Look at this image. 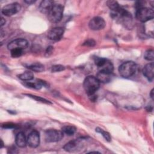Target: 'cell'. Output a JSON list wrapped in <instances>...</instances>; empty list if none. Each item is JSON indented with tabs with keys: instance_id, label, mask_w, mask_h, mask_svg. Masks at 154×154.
<instances>
[{
	"instance_id": "cell-1",
	"label": "cell",
	"mask_w": 154,
	"mask_h": 154,
	"mask_svg": "<svg viewBox=\"0 0 154 154\" xmlns=\"http://www.w3.org/2000/svg\"><path fill=\"white\" fill-rule=\"evenodd\" d=\"M84 88L88 96L95 94V92L99 89L100 82L96 77L93 76H87L84 81Z\"/></svg>"
},
{
	"instance_id": "cell-2",
	"label": "cell",
	"mask_w": 154,
	"mask_h": 154,
	"mask_svg": "<svg viewBox=\"0 0 154 154\" xmlns=\"http://www.w3.org/2000/svg\"><path fill=\"white\" fill-rule=\"evenodd\" d=\"M136 64L131 61H126L122 64L119 68L120 75L123 78H129L134 75L136 72Z\"/></svg>"
},
{
	"instance_id": "cell-3",
	"label": "cell",
	"mask_w": 154,
	"mask_h": 154,
	"mask_svg": "<svg viewBox=\"0 0 154 154\" xmlns=\"http://www.w3.org/2000/svg\"><path fill=\"white\" fill-rule=\"evenodd\" d=\"M64 7L61 4H54L48 13V19L52 23H57L63 17Z\"/></svg>"
},
{
	"instance_id": "cell-4",
	"label": "cell",
	"mask_w": 154,
	"mask_h": 154,
	"mask_svg": "<svg viewBox=\"0 0 154 154\" xmlns=\"http://www.w3.org/2000/svg\"><path fill=\"white\" fill-rule=\"evenodd\" d=\"M95 64L97 66L99 71L101 72L111 74L114 70L112 63L104 58L96 57L95 58Z\"/></svg>"
},
{
	"instance_id": "cell-5",
	"label": "cell",
	"mask_w": 154,
	"mask_h": 154,
	"mask_svg": "<svg viewBox=\"0 0 154 154\" xmlns=\"http://www.w3.org/2000/svg\"><path fill=\"white\" fill-rule=\"evenodd\" d=\"M154 12L151 8L141 7L138 8L136 12L137 19L142 22H147L153 18Z\"/></svg>"
},
{
	"instance_id": "cell-6",
	"label": "cell",
	"mask_w": 154,
	"mask_h": 154,
	"mask_svg": "<svg viewBox=\"0 0 154 154\" xmlns=\"http://www.w3.org/2000/svg\"><path fill=\"white\" fill-rule=\"evenodd\" d=\"M64 133L62 131L57 129H48L45 131V138L47 142L52 143L60 141L63 137Z\"/></svg>"
},
{
	"instance_id": "cell-7",
	"label": "cell",
	"mask_w": 154,
	"mask_h": 154,
	"mask_svg": "<svg viewBox=\"0 0 154 154\" xmlns=\"http://www.w3.org/2000/svg\"><path fill=\"white\" fill-rule=\"evenodd\" d=\"M20 10V5L17 2H13L4 6L2 9V13L7 16H13L18 13Z\"/></svg>"
},
{
	"instance_id": "cell-8",
	"label": "cell",
	"mask_w": 154,
	"mask_h": 154,
	"mask_svg": "<svg viewBox=\"0 0 154 154\" xmlns=\"http://www.w3.org/2000/svg\"><path fill=\"white\" fill-rule=\"evenodd\" d=\"M28 46V42L24 38H17L10 42L7 46L10 51L13 49H22L26 48Z\"/></svg>"
},
{
	"instance_id": "cell-9",
	"label": "cell",
	"mask_w": 154,
	"mask_h": 154,
	"mask_svg": "<svg viewBox=\"0 0 154 154\" xmlns=\"http://www.w3.org/2000/svg\"><path fill=\"white\" fill-rule=\"evenodd\" d=\"M88 26L89 28L92 30H100L105 27V22L102 17L96 16L90 20L88 23Z\"/></svg>"
},
{
	"instance_id": "cell-10",
	"label": "cell",
	"mask_w": 154,
	"mask_h": 154,
	"mask_svg": "<svg viewBox=\"0 0 154 154\" xmlns=\"http://www.w3.org/2000/svg\"><path fill=\"white\" fill-rule=\"evenodd\" d=\"M27 144L32 148H35L40 144V135L38 131H32L27 138Z\"/></svg>"
},
{
	"instance_id": "cell-11",
	"label": "cell",
	"mask_w": 154,
	"mask_h": 154,
	"mask_svg": "<svg viewBox=\"0 0 154 154\" xmlns=\"http://www.w3.org/2000/svg\"><path fill=\"white\" fill-rule=\"evenodd\" d=\"M64 34V29L61 27H55L51 29L48 34V37L52 40H60Z\"/></svg>"
},
{
	"instance_id": "cell-12",
	"label": "cell",
	"mask_w": 154,
	"mask_h": 154,
	"mask_svg": "<svg viewBox=\"0 0 154 154\" xmlns=\"http://www.w3.org/2000/svg\"><path fill=\"white\" fill-rule=\"evenodd\" d=\"M144 76L149 81H152L154 76V64L153 63L147 64L143 69Z\"/></svg>"
},
{
	"instance_id": "cell-13",
	"label": "cell",
	"mask_w": 154,
	"mask_h": 154,
	"mask_svg": "<svg viewBox=\"0 0 154 154\" xmlns=\"http://www.w3.org/2000/svg\"><path fill=\"white\" fill-rule=\"evenodd\" d=\"M80 144H81V140H75L66 143L64 146L63 149L66 152H72L76 150L77 149H78V147H79Z\"/></svg>"
},
{
	"instance_id": "cell-14",
	"label": "cell",
	"mask_w": 154,
	"mask_h": 154,
	"mask_svg": "<svg viewBox=\"0 0 154 154\" xmlns=\"http://www.w3.org/2000/svg\"><path fill=\"white\" fill-rule=\"evenodd\" d=\"M54 2L51 0H45L42 1L40 4V10L43 13H48L52 7L54 5Z\"/></svg>"
},
{
	"instance_id": "cell-15",
	"label": "cell",
	"mask_w": 154,
	"mask_h": 154,
	"mask_svg": "<svg viewBox=\"0 0 154 154\" xmlns=\"http://www.w3.org/2000/svg\"><path fill=\"white\" fill-rule=\"evenodd\" d=\"M16 144L19 147H24L27 144V139L23 132H19L16 136Z\"/></svg>"
},
{
	"instance_id": "cell-16",
	"label": "cell",
	"mask_w": 154,
	"mask_h": 154,
	"mask_svg": "<svg viewBox=\"0 0 154 154\" xmlns=\"http://www.w3.org/2000/svg\"><path fill=\"white\" fill-rule=\"evenodd\" d=\"M96 78L100 82L106 83L108 82L111 80V74L99 72V73L97 74Z\"/></svg>"
},
{
	"instance_id": "cell-17",
	"label": "cell",
	"mask_w": 154,
	"mask_h": 154,
	"mask_svg": "<svg viewBox=\"0 0 154 154\" xmlns=\"http://www.w3.org/2000/svg\"><path fill=\"white\" fill-rule=\"evenodd\" d=\"M108 7L113 13H117L122 8L117 1H108L106 2Z\"/></svg>"
},
{
	"instance_id": "cell-18",
	"label": "cell",
	"mask_w": 154,
	"mask_h": 154,
	"mask_svg": "<svg viewBox=\"0 0 154 154\" xmlns=\"http://www.w3.org/2000/svg\"><path fill=\"white\" fill-rule=\"evenodd\" d=\"M18 78L24 81H28L32 80L34 78V75L31 71H26L21 74L17 75Z\"/></svg>"
},
{
	"instance_id": "cell-19",
	"label": "cell",
	"mask_w": 154,
	"mask_h": 154,
	"mask_svg": "<svg viewBox=\"0 0 154 154\" xmlns=\"http://www.w3.org/2000/svg\"><path fill=\"white\" fill-rule=\"evenodd\" d=\"M27 67L31 70L35 72H43L45 69L44 66L38 63H34L31 65H29L28 66H27Z\"/></svg>"
},
{
	"instance_id": "cell-20",
	"label": "cell",
	"mask_w": 154,
	"mask_h": 154,
	"mask_svg": "<svg viewBox=\"0 0 154 154\" xmlns=\"http://www.w3.org/2000/svg\"><path fill=\"white\" fill-rule=\"evenodd\" d=\"M61 131H63V132L64 134H66L67 135L71 136V135H73L75 133V132L76 131V128L73 126L66 125L62 128Z\"/></svg>"
},
{
	"instance_id": "cell-21",
	"label": "cell",
	"mask_w": 154,
	"mask_h": 154,
	"mask_svg": "<svg viewBox=\"0 0 154 154\" xmlns=\"http://www.w3.org/2000/svg\"><path fill=\"white\" fill-rule=\"evenodd\" d=\"M28 96H29V97L37 100V101H38V102H40L42 103H46V104H52V103L49 101L48 100L45 99V98H43V97H41L40 96H35V95H32V94H25Z\"/></svg>"
},
{
	"instance_id": "cell-22",
	"label": "cell",
	"mask_w": 154,
	"mask_h": 154,
	"mask_svg": "<svg viewBox=\"0 0 154 154\" xmlns=\"http://www.w3.org/2000/svg\"><path fill=\"white\" fill-rule=\"evenodd\" d=\"M96 131L101 134V135L103 136V137L107 141H110L111 140V135L110 134L106 132V131H103V129L99 128H96Z\"/></svg>"
},
{
	"instance_id": "cell-23",
	"label": "cell",
	"mask_w": 154,
	"mask_h": 154,
	"mask_svg": "<svg viewBox=\"0 0 154 154\" xmlns=\"http://www.w3.org/2000/svg\"><path fill=\"white\" fill-rule=\"evenodd\" d=\"M144 57L146 60L153 61L154 59V52L152 49L147 50L144 54Z\"/></svg>"
},
{
	"instance_id": "cell-24",
	"label": "cell",
	"mask_w": 154,
	"mask_h": 154,
	"mask_svg": "<svg viewBox=\"0 0 154 154\" xmlns=\"http://www.w3.org/2000/svg\"><path fill=\"white\" fill-rule=\"evenodd\" d=\"M11 51V55L13 58H17L22 55L23 53L22 49H13L10 51Z\"/></svg>"
},
{
	"instance_id": "cell-25",
	"label": "cell",
	"mask_w": 154,
	"mask_h": 154,
	"mask_svg": "<svg viewBox=\"0 0 154 154\" xmlns=\"http://www.w3.org/2000/svg\"><path fill=\"white\" fill-rule=\"evenodd\" d=\"M64 69H65V67L60 64L54 65L51 67V71L52 72H58L63 71Z\"/></svg>"
},
{
	"instance_id": "cell-26",
	"label": "cell",
	"mask_w": 154,
	"mask_h": 154,
	"mask_svg": "<svg viewBox=\"0 0 154 154\" xmlns=\"http://www.w3.org/2000/svg\"><path fill=\"white\" fill-rule=\"evenodd\" d=\"M96 42L93 39H88L83 43V45L88 47H93L96 45Z\"/></svg>"
},
{
	"instance_id": "cell-27",
	"label": "cell",
	"mask_w": 154,
	"mask_h": 154,
	"mask_svg": "<svg viewBox=\"0 0 154 154\" xmlns=\"http://www.w3.org/2000/svg\"><path fill=\"white\" fill-rule=\"evenodd\" d=\"M16 125H15L13 123H5L4 125H2V128H6V129H11V128H14L16 127Z\"/></svg>"
},
{
	"instance_id": "cell-28",
	"label": "cell",
	"mask_w": 154,
	"mask_h": 154,
	"mask_svg": "<svg viewBox=\"0 0 154 154\" xmlns=\"http://www.w3.org/2000/svg\"><path fill=\"white\" fill-rule=\"evenodd\" d=\"M52 50H53V47H52V46H49V47H48L47 49H46V54H51Z\"/></svg>"
},
{
	"instance_id": "cell-29",
	"label": "cell",
	"mask_w": 154,
	"mask_h": 154,
	"mask_svg": "<svg viewBox=\"0 0 154 154\" xmlns=\"http://www.w3.org/2000/svg\"><path fill=\"white\" fill-rule=\"evenodd\" d=\"M35 2V1H33V0H26V1H25V2L28 4H32L33 3H34Z\"/></svg>"
},
{
	"instance_id": "cell-30",
	"label": "cell",
	"mask_w": 154,
	"mask_h": 154,
	"mask_svg": "<svg viewBox=\"0 0 154 154\" xmlns=\"http://www.w3.org/2000/svg\"><path fill=\"white\" fill-rule=\"evenodd\" d=\"M5 19H4V17H1V26H2L5 24Z\"/></svg>"
},
{
	"instance_id": "cell-31",
	"label": "cell",
	"mask_w": 154,
	"mask_h": 154,
	"mask_svg": "<svg viewBox=\"0 0 154 154\" xmlns=\"http://www.w3.org/2000/svg\"><path fill=\"white\" fill-rule=\"evenodd\" d=\"M150 95V97H151L152 99H153V89H152V90H151Z\"/></svg>"
}]
</instances>
